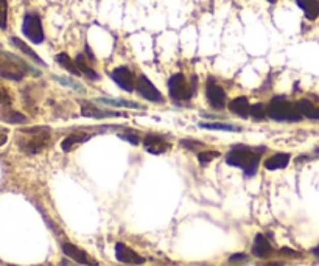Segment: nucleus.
I'll return each instance as SVG.
<instances>
[{"label": "nucleus", "instance_id": "f257e3e1", "mask_svg": "<svg viewBox=\"0 0 319 266\" xmlns=\"http://www.w3.org/2000/svg\"><path fill=\"white\" fill-rule=\"evenodd\" d=\"M262 153L260 151H254L252 148L248 147H235L234 150H231L226 156V162L231 167H238L243 168L246 176H252L257 172V165L260 160Z\"/></svg>", "mask_w": 319, "mask_h": 266}, {"label": "nucleus", "instance_id": "f03ea898", "mask_svg": "<svg viewBox=\"0 0 319 266\" xmlns=\"http://www.w3.org/2000/svg\"><path fill=\"white\" fill-rule=\"evenodd\" d=\"M268 115L277 122H299L302 118L296 103L285 100L283 96H276L268 105Z\"/></svg>", "mask_w": 319, "mask_h": 266}, {"label": "nucleus", "instance_id": "7ed1b4c3", "mask_svg": "<svg viewBox=\"0 0 319 266\" xmlns=\"http://www.w3.org/2000/svg\"><path fill=\"white\" fill-rule=\"evenodd\" d=\"M20 134L27 136L19 140V147L22 151L27 154H36L41 150L47 147L48 140H50V131L47 128H30V129H22Z\"/></svg>", "mask_w": 319, "mask_h": 266}, {"label": "nucleus", "instance_id": "20e7f679", "mask_svg": "<svg viewBox=\"0 0 319 266\" xmlns=\"http://www.w3.org/2000/svg\"><path fill=\"white\" fill-rule=\"evenodd\" d=\"M22 31L33 44H41L44 41V30L41 19L35 14H27L22 23Z\"/></svg>", "mask_w": 319, "mask_h": 266}, {"label": "nucleus", "instance_id": "39448f33", "mask_svg": "<svg viewBox=\"0 0 319 266\" xmlns=\"http://www.w3.org/2000/svg\"><path fill=\"white\" fill-rule=\"evenodd\" d=\"M168 89H170V96L173 100H185L193 93L192 89H188L182 74H175L168 80Z\"/></svg>", "mask_w": 319, "mask_h": 266}, {"label": "nucleus", "instance_id": "423d86ee", "mask_svg": "<svg viewBox=\"0 0 319 266\" xmlns=\"http://www.w3.org/2000/svg\"><path fill=\"white\" fill-rule=\"evenodd\" d=\"M137 90L143 98L150 100V102H154V103H162L164 102L162 93L154 87V84L148 78L143 77V75L139 77V80H137Z\"/></svg>", "mask_w": 319, "mask_h": 266}, {"label": "nucleus", "instance_id": "0eeeda50", "mask_svg": "<svg viewBox=\"0 0 319 266\" xmlns=\"http://www.w3.org/2000/svg\"><path fill=\"white\" fill-rule=\"evenodd\" d=\"M115 257H117L118 261L128 263V264H143L145 263V258L142 255H139L137 252H134L133 249H130L123 243L115 245Z\"/></svg>", "mask_w": 319, "mask_h": 266}, {"label": "nucleus", "instance_id": "6e6552de", "mask_svg": "<svg viewBox=\"0 0 319 266\" xmlns=\"http://www.w3.org/2000/svg\"><path fill=\"white\" fill-rule=\"evenodd\" d=\"M207 100L216 109H221L226 105V93L221 86H218L213 80L207 81Z\"/></svg>", "mask_w": 319, "mask_h": 266}, {"label": "nucleus", "instance_id": "1a4fd4ad", "mask_svg": "<svg viewBox=\"0 0 319 266\" xmlns=\"http://www.w3.org/2000/svg\"><path fill=\"white\" fill-rule=\"evenodd\" d=\"M112 80L126 92L134 90V77L126 67H117L112 72Z\"/></svg>", "mask_w": 319, "mask_h": 266}, {"label": "nucleus", "instance_id": "9d476101", "mask_svg": "<svg viewBox=\"0 0 319 266\" xmlns=\"http://www.w3.org/2000/svg\"><path fill=\"white\" fill-rule=\"evenodd\" d=\"M62 251H64V254H66L67 257L73 258V260L78 261V263H81V264H87V266H98V263H97L93 258H90V257H89L84 251H81L80 248L73 246V245H70V243H66V245L62 246Z\"/></svg>", "mask_w": 319, "mask_h": 266}, {"label": "nucleus", "instance_id": "9b49d317", "mask_svg": "<svg viewBox=\"0 0 319 266\" xmlns=\"http://www.w3.org/2000/svg\"><path fill=\"white\" fill-rule=\"evenodd\" d=\"M252 254L260 258H266L269 254H271V245H269V241L260 234L256 237V241L252 245Z\"/></svg>", "mask_w": 319, "mask_h": 266}, {"label": "nucleus", "instance_id": "f8f14e48", "mask_svg": "<svg viewBox=\"0 0 319 266\" xmlns=\"http://www.w3.org/2000/svg\"><path fill=\"white\" fill-rule=\"evenodd\" d=\"M145 147L148 150V153L151 154H162L168 150V145L156 136H148L145 139Z\"/></svg>", "mask_w": 319, "mask_h": 266}, {"label": "nucleus", "instance_id": "ddd939ff", "mask_svg": "<svg viewBox=\"0 0 319 266\" xmlns=\"http://www.w3.org/2000/svg\"><path fill=\"white\" fill-rule=\"evenodd\" d=\"M229 109L234 114H237V115H240L243 118H246L248 114H249L251 106H249V102H248L246 96H238V98H235V100H232L229 103Z\"/></svg>", "mask_w": 319, "mask_h": 266}, {"label": "nucleus", "instance_id": "4468645a", "mask_svg": "<svg viewBox=\"0 0 319 266\" xmlns=\"http://www.w3.org/2000/svg\"><path fill=\"white\" fill-rule=\"evenodd\" d=\"M288 162H290V154L279 153L265 162V168L266 170H280V168H285L288 165Z\"/></svg>", "mask_w": 319, "mask_h": 266}, {"label": "nucleus", "instance_id": "2eb2a0df", "mask_svg": "<svg viewBox=\"0 0 319 266\" xmlns=\"http://www.w3.org/2000/svg\"><path fill=\"white\" fill-rule=\"evenodd\" d=\"M299 8L305 13V17L314 20L319 16V2L317 0H298Z\"/></svg>", "mask_w": 319, "mask_h": 266}, {"label": "nucleus", "instance_id": "dca6fc26", "mask_svg": "<svg viewBox=\"0 0 319 266\" xmlns=\"http://www.w3.org/2000/svg\"><path fill=\"white\" fill-rule=\"evenodd\" d=\"M81 114L84 117H93V118H103V117H112V115H117L114 112H109V111H103L100 108H97L90 103H86L81 106Z\"/></svg>", "mask_w": 319, "mask_h": 266}, {"label": "nucleus", "instance_id": "f3484780", "mask_svg": "<svg viewBox=\"0 0 319 266\" xmlns=\"http://www.w3.org/2000/svg\"><path fill=\"white\" fill-rule=\"evenodd\" d=\"M296 105H298V109L301 111L302 115H305L308 118H313V120H319V108L317 106H314L308 100H301Z\"/></svg>", "mask_w": 319, "mask_h": 266}, {"label": "nucleus", "instance_id": "a211bd4d", "mask_svg": "<svg viewBox=\"0 0 319 266\" xmlns=\"http://www.w3.org/2000/svg\"><path fill=\"white\" fill-rule=\"evenodd\" d=\"M56 61H58L67 72H70V74H73V75H80V74H81L80 69H78V65H77V62H73L67 53H59V55H56Z\"/></svg>", "mask_w": 319, "mask_h": 266}, {"label": "nucleus", "instance_id": "6ab92c4d", "mask_svg": "<svg viewBox=\"0 0 319 266\" xmlns=\"http://www.w3.org/2000/svg\"><path fill=\"white\" fill-rule=\"evenodd\" d=\"M87 139H89V136L81 134V132H78V134H72V136H69L66 140H62V143H61V148H62L64 151H70L73 147H75V145L83 143V142H86Z\"/></svg>", "mask_w": 319, "mask_h": 266}, {"label": "nucleus", "instance_id": "aec40b11", "mask_svg": "<svg viewBox=\"0 0 319 266\" xmlns=\"http://www.w3.org/2000/svg\"><path fill=\"white\" fill-rule=\"evenodd\" d=\"M11 42H13V44L19 48L20 52H23V53H25L27 56H30L33 61H36V62H39V64H42V65H44V61H42V59H41V58H39V56H38V55L31 50V48H30L25 42H23V41H20L19 38H11Z\"/></svg>", "mask_w": 319, "mask_h": 266}, {"label": "nucleus", "instance_id": "412c9836", "mask_svg": "<svg viewBox=\"0 0 319 266\" xmlns=\"http://www.w3.org/2000/svg\"><path fill=\"white\" fill-rule=\"evenodd\" d=\"M75 62H77V65H78V69H80L81 74H84L87 78H90V80H97V78H98L97 72H95V70H92V69L87 65V62L84 61V56H83V55H78Z\"/></svg>", "mask_w": 319, "mask_h": 266}, {"label": "nucleus", "instance_id": "4be33fe9", "mask_svg": "<svg viewBox=\"0 0 319 266\" xmlns=\"http://www.w3.org/2000/svg\"><path fill=\"white\" fill-rule=\"evenodd\" d=\"M2 118L8 123H25L27 122V117L22 115L20 112H16V111H8V112H4L2 114Z\"/></svg>", "mask_w": 319, "mask_h": 266}, {"label": "nucleus", "instance_id": "5701e85b", "mask_svg": "<svg viewBox=\"0 0 319 266\" xmlns=\"http://www.w3.org/2000/svg\"><path fill=\"white\" fill-rule=\"evenodd\" d=\"M201 128H206V129H218V131H240V128L231 126V125H225V123H201Z\"/></svg>", "mask_w": 319, "mask_h": 266}, {"label": "nucleus", "instance_id": "b1692460", "mask_svg": "<svg viewBox=\"0 0 319 266\" xmlns=\"http://www.w3.org/2000/svg\"><path fill=\"white\" fill-rule=\"evenodd\" d=\"M249 115H251L254 120H263L265 115H268V112L265 111V106L259 103V105H252V106H251Z\"/></svg>", "mask_w": 319, "mask_h": 266}, {"label": "nucleus", "instance_id": "393cba45", "mask_svg": "<svg viewBox=\"0 0 319 266\" xmlns=\"http://www.w3.org/2000/svg\"><path fill=\"white\" fill-rule=\"evenodd\" d=\"M8 20V2L7 0H0V28H7Z\"/></svg>", "mask_w": 319, "mask_h": 266}, {"label": "nucleus", "instance_id": "a878e982", "mask_svg": "<svg viewBox=\"0 0 319 266\" xmlns=\"http://www.w3.org/2000/svg\"><path fill=\"white\" fill-rule=\"evenodd\" d=\"M102 103H105V105H109V106H126V108H140L139 105H136V103H131V102H125V100H106V98H103V100H100Z\"/></svg>", "mask_w": 319, "mask_h": 266}, {"label": "nucleus", "instance_id": "bb28decb", "mask_svg": "<svg viewBox=\"0 0 319 266\" xmlns=\"http://www.w3.org/2000/svg\"><path fill=\"white\" fill-rule=\"evenodd\" d=\"M219 154L216 153V151H204V153H200L198 154V160L203 163V165H206V163H209V162H212L215 157H218Z\"/></svg>", "mask_w": 319, "mask_h": 266}, {"label": "nucleus", "instance_id": "cd10ccee", "mask_svg": "<svg viewBox=\"0 0 319 266\" xmlns=\"http://www.w3.org/2000/svg\"><path fill=\"white\" fill-rule=\"evenodd\" d=\"M10 103H11V96L8 90L0 84V105H10Z\"/></svg>", "mask_w": 319, "mask_h": 266}, {"label": "nucleus", "instance_id": "c85d7f7f", "mask_svg": "<svg viewBox=\"0 0 319 266\" xmlns=\"http://www.w3.org/2000/svg\"><path fill=\"white\" fill-rule=\"evenodd\" d=\"M120 137L123 139V140H128V142H130V143H133V145H137V143H139L137 136H131V134H120Z\"/></svg>", "mask_w": 319, "mask_h": 266}, {"label": "nucleus", "instance_id": "c756f323", "mask_svg": "<svg viewBox=\"0 0 319 266\" xmlns=\"http://www.w3.org/2000/svg\"><path fill=\"white\" fill-rule=\"evenodd\" d=\"M244 260H246V255L244 254H235L229 258L231 263H238V261H244Z\"/></svg>", "mask_w": 319, "mask_h": 266}, {"label": "nucleus", "instance_id": "7c9ffc66", "mask_svg": "<svg viewBox=\"0 0 319 266\" xmlns=\"http://www.w3.org/2000/svg\"><path fill=\"white\" fill-rule=\"evenodd\" d=\"M7 140H8L7 131H0V147H2V145H5V143H7Z\"/></svg>", "mask_w": 319, "mask_h": 266}, {"label": "nucleus", "instance_id": "2f4dec72", "mask_svg": "<svg viewBox=\"0 0 319 266\" xmlns=\"http://www.w3.org/2000/svg\"><path fill=\"white\" fill-rule=\"evenodd\" d=\"M263 266H283V264H282V263L274 261V263H266V264H263Z\"/></svg>", "mask_w": 319, "mask_h": 266}, {"label": "nucleus", "instance_id": "473e14b6", "mask_svg": "<svg viewBox=\"0 0 319 266\" xmlns=\"http://www.w3.org/2000/svg\"><path fill=\"white\" fill-rule=\"evenodd\" d=\"M313 254H314V255H317V257H319V246H316V248H314V249H313Z\"/></svg>", "mask_w": 319, "mask_h": 266}, {"label": "nucleus", "instance_id": "72a5a7b5", "mask_svg": "<svg viewBox=\"0 0 319 266\" xmlns=\"http://www.w3.org/2000/svg\"><path fill=\"white\" fill-rule=\"evenodd\" d=\"M268 2H276V0H268Z\"/></svg>", "mask_w": 319, "mask_h": 266}]
</instances>
